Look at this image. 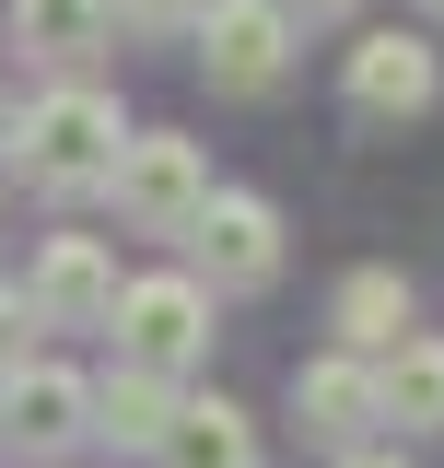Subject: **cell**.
Wrapping results in <instances>:
<instances>
[{"label":"cell","mask_w":444,"mask_h":468,"mask_svg":"<svg viewBox=\"0 0 444 468\" xmlns=\"http://www.w3.org/2000/svg\"><path fill=\"white\" fill-rule=\"evenodd\" d=\"M328 328H339V351H363V363L397 351L409 340V282H397V270H351V282L328 292Z\"/></svg>","instance_id":"cell-13"},{"label":"cell","mask_w":444,"mask_h":468,"mask_svg":"<svg viewBox=\"0 0 444 468\" xmlns=\"http://www.w3.org/2000/svg\"><path fill=\"white\" fill-rule=\"evenodd\" d=\"M12 363H36V304H24V282H0V375Z\"/></svg>","instance_id":"cell-16"},{"label":"cell","mask_w":444,"mask_h":468,"mask_svg":"<svg viewBox=\"0 0 444 468\" xmlns=\"http://www.w3.org/2000/svg\"><path fill=\"white\" fill-rule=\"evenodd\" d=\"M175 246L199 258V270H187L199 292H270L280 282V211L258 199V187H211L199 223L175 234Z\"/></svg>","instance_id":"cell-3"},{"label":"cell","mask_w":444,"mask_h":468,"mask_svg":"<svg viewBox=\"0 0 444 468\" xmlns=\"http://www.w3.org/2000/svg\"><path fill=\"white\" fill-rule=\"evenodd\" d=\"M0 153H12V94H0Z\"/></svg>","instance_id":"cell-19"},{"label":"cell","mask_w":444,"mask_h":468,"mask_svg":"<svg viewBox=\"0 0 444 468\" xmlns=\"http://www.w3.org/2000/svg\"><path fill=\"white\" fill-rule=\"evenodd\" d=\"M280 12H292V36H304V24H351L363 0H280Z\"/></svg>","instance_id":"cell-17"},{"label":"cell","mask_w":444,"mask_h":468,"mask_svg":"<svg viewBox=\"0 0 444 468\" xmlns=\"http://www.w3.org/2000/svg\"><path fill=\"white\" fill-rule=\"evenodd\" d=\"M24 304H36V328H106L117 316V258L94 246V234H48Z\"/></svg>","instance_id":"cell-8"},{"label":"cell","mask_w":444,"mask_h":468,"mask_svg":"<svg viewBox=\"0 0 444 468\" xmlns=\"http://www.w3.org/2000/svg\"><path fill=\"white\" fill-rule=\"evenodd\" d=\"M339 94L363 117H421L444 94V58H433V36H397V24H375L363 48L339 58Z\"/></svg>","instance_id":"cell-7"},{"label":"cell","mask_w":444,"mask_h":468,"mask_svg":"<svg viewBox=\"0 0 444 468\" xmlns=\"http://www.w3.org/2000/svg\"><path fill=\"white\" fill-rule=\"evenodd\" d=\"M164 468H258L270 445H258V421L234 399H175V421H164V445H153Z\"/></svg>","instance_id":"cell-11"},{"label":"cell","mask_w":444,"mask_h":468,"mask_svg":"<svg viewBox=\"0 0 444 468\" xmlns=\"http://www.w3.org/2000/svg\"><path fill=\"white\" fill-rule=\"evenodd\" d=\"M199 70H211V94H280V70H292V12H280V0H211V12H199Z\"/></svg>","instance_id":"cell-5"},{"label":"cell","mask_w":444,"mask_h":468,"mask_svg":"<svg viewBox=\"0 0 444 468\" xmlns=\"http://www.w3.org/2000/svg\"><path fill=\"white\" fill-rule=\"evenodd\" d=\"M117 363H129V375H187V363H199V351H211V292L187 282V270H153V282H117Z\"/></svg>","instance_id":"cell-2"},{"label":"cell","mask_w":444,"mask_h":468,"mask_svg":"<svg viewBox=\"0 0 444 468\" xmlns=\"http://www.w3.org/2000/svg\"><path fill=\"white\" fill-rule=\"evenodd\" d=\"M199 12L211 0H117V24H141V36H199Z\"/></svg>","instance_id":"cell-15"},{"label":"cell","mask_w":444,"mask_h":468,"mask_svg":"<svg viewBox=\"0 0 444 468\" xmlns=\"http://www.w3.org/2000/svg\"><path fill=\"white\" fill-rule=\"evenodd\" d=\"M375 399H386L397 433H444V340L409 328L397 351H375Z\"/></svg>","instance_id":"cell-12"},{"label":"cell","mask_w":444,"mask_h":468,"mask_svg":"<svg viewBox=\"0 0 444 468\" xmlns=\"http://www.w3.org/2000/svg\"><path fill=\"white\" fill-rule=\"evenodd\" d=\"M106 36H117V0H12V48L48 58L58 82H94Z\"/></svg>","instance_id":"cell-10"},{"label":"cell","mask_w":444,"mask_h":468,"mask_svg":"<svg viewBox=\"0 0 444 468\" xmlns=\"http://www.w3.org/2000/svg\"><path fill=\"white\" fill-rule=\"evenodd\" d=\"M339 468H409V457H363V445H351V457H339Z\"/></svg>","instance_id":"cell-18"},{"label":"cell","mask_w":444,"mask_h":468,"mask_svg":"<svg viewBox=\"0 0 444 468\" xmlns=\"http://www.w3.org/2000/svg\"><path fill=\"white\" fill-rule=\"evenodd\" d=\"M117 211L141 234H187L199 223V199H211V165H199V141H175V129H129V153H117Z\"/></svg>","instance_id":"cell-4"},{"label":"cell","mask_w":444,"mask_h":468,"mask_svg":"<svg viewBox=\"0 0 444 468\" xmlns=\"http://www.w3.org/2000/svg\"><path fill=\"white\" fill-rule=\"evenodd\" d=\"M164 421H175L164 375H129V363H117L106 387H94V433H106V445H164Z\"/></svg>","instance_id":"cell-14"},{"label":"cell","mask_w":444,"mask_h":468,"mask_svg":"<svg viewBox=\"0 0 444 468\" xmlns=\"http://www.w3.org/2000/svg\"><path fill=\"white\" fill-rule=\"evenodd\" d=\"M421 12H444V0H421Z\"/></svg>","instance_id":"cell-20"},{"label":"cell","mask_w":444,"mask_h":468,"mask_svg":"<svg viewBox=\"0 0 444 468\" xmlns=\"http://www.w3.org/2000/svg\"><path fill=\"white\" fill-rule=\"evenodd\" d=\"M94 433V387L70 363H12L0 375V457H70Z\"/></svg>","instance_id":"cell-6"},{"label":"cell","mask_w":444,"mask_h":468,"mask_svg":"<svg viewBox=\"0 0 444 468\" xmlns=\"http://www.w3.org/2000/svg\"><path fill=\"white\" fill-rule=\"evenodd\" d=\"M117 153H129V117H117L106 82H48L36 106L12 117V153L0 165H24L36 199H94L117 176Z\"/></svg>","instance_id":"cell-1"},{"label":"cell","mask_w":444,"mask_h":468,"mask_svg":"<svg viewBox=\"0 0 444 468\" xmlns=\"http://www.w3.org/2000/svg\"><path fill=\"white\" fill-rule=\"evenodd\" d=\"M292 410H304V433H316V445H339V457L386 421L375 363H363V351H316V363H292Z\"/></svg>","instance_id":"cell-9"}]
</instances>
